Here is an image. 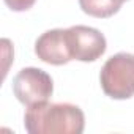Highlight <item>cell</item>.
I'll list each match as a JSON object with an SVG mask.
<instances>
[{
  "mask_svg": "<svg viewBox=\"0 0 134 134\" xmlns=\"http://www.w3.org/2000/svg\"><path fill=\"white\" fill-rule=\"evenodd\" d=\"M79 7L85 14L103 19L118 13L121 3L117 0H79Z\"/></svg>",
  "mask_w": 134,
  "mask_h": 134,
  "instance_id": "cell-6",
  "label": "cell"
},
{
  "mask_svg": "<svg viewBox=\"0 0 134 134\" xmlns=\"http://www.w3.org/2000/svg\"><path fill=\"white\" fill-rule=\"evenodd\" d=\"M35 54L49 65H65L73 60L66 29H54L44 32L35 43Z\"/></svg>",
  "mask_w": 134,
  "mask_h": 134,
  "instance_id": "cell-5",
  "label": "cell"
},
{
  "mask_svg": "<svg viewBox=\"0 0 134 134\" xmlns=\"http://www.w3.org/2000/svg\"><path fill=\"white\" fill-rule=\"evenodd\" d=\"M66 32L73 60L95 62L106 52L107 43L99 30L87 25H73Z\"/></svg>",
  "mask_w": 134,
  "mask_h": 134,
  "instance_id": "cell-4",
  "label": "cell"
},
{
  "mask_svg": "<svg viewBox=\"0 0 134 134\" xmlns=\"http://www.w3.org/2000/svg\"><path fill=\"white\" fill-rule=\"evenodd\" d=\"M103 92L114 99H128L134 96V54L118 52L107 58L101 74Z\"/></svg>",
  "mask_w": 134,
  "mask_h": 134,
  "instance_id": "cell-2",
  "label": "cell"
},
{
  "mask_svg": "<svg viewBox=\"0 0 134 134\" xmlns=\"http://www.w3.org/2000/svg\"><path fill=\"white\" fill-rule=\"evenodd\" d=\"M24 126L29 134H81L85 117L74 104L44 101L27 107Z\"/></svg>",
  "mask_w": 134,
  "mask_h": 134,
  "instance_id": "cell-1",
  "label": "cell"
},
{
  "mask_svg": "<svg viewBox=\"0 0 134 134\" xmlns=\"http://www.w3.org/2000/svg\"><path fill=\"white\" fill-rule=\"evenodd\" d=\"M3 2L13 11H27L35 5L36 0H3Z\"/></svg>",
  "mask_w": 134,
  "mask_h": 134,
  "instance_id": "cell-7",
  "label": "cell"
},
{
  "mask_svg": "<svg viewBox=\"0 0 134 134\" xmlns=\"http://www.w3.org/2000/svg\"><path fill=\"white\" fill-rule=\"evenodd\" d=\"M54 92L52 77L40 68H22L13 79V93L24 106L49 101Z\"/></svg>",
  "mask_w": 134,
  "mask_h": 134,
  "instance_id": "cell-3",
  "label": "cell"
},
{
  "mask_svg": "<svg viewBox=\"0 0 134 134\" xmlns=\"http://www.w3.org/2000/svg\"><path fill=\"white\" fill-rule=\"evenodd\" d=\"M117 2H118V3H121V5H123V2H126V0H117Z\"/></svg>",
  "mask_w": 134,
  "mask_h": 134,
  "instance_id": "cell-8",
  "label": "cell"
}]
</instances>
